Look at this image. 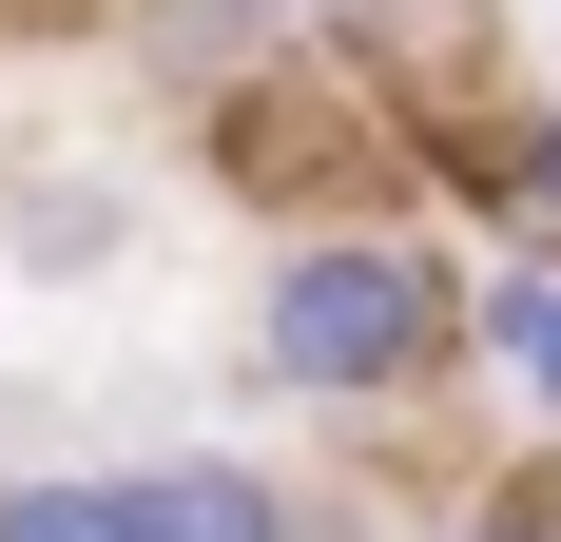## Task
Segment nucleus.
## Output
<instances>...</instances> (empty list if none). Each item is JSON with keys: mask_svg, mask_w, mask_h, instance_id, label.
Returning a JSON list of instances; mask_svg holds the SVG:
<instances>
[{"mask_svg": "<svg viewBox=\"0 0 561 542\" xmlns=\"http://www.w3.org/2000/svg\"><path fill=\"white\" fill-rule=\"evenodd\" d=\"M232 349H252V407L388 445L426 407H465V369H484V252L446 214H407V194L388 214H310V233H272Z\"/></svg>", "mask_w": 561, "mask_h": 542, "instance_id": "1", "label": "nucleus"}, {"mask_svg": "<svg viewBox=\"0 0 561 542\" xmlns=\"http://www.w3.org/2000/svg\"><path fill=\"white\" fill-rule=\"evenodd\" d=\"M116 523L136 542H330V504L290 485L272 445H136L116 465Z\"/></svg>", "mask_w": 561, "mask_h": 542, "instance_id": "2", "label": "nucleus"}, {"mask_svg": "<svg viewBox=\"0 0 561 542\" xmlns=\"http://www.w3.org/2000/svg\"><path fill=\"white\" fill-rule=\"evenodd\" d=\"M465 407H504L561 465V252H484V369H465Z\"/></svg>", "mask_w": 561, "mask_h": 542, "instance_id": "3", "label": "nucleus"}, {"mask_svg": "<svg viewBox=\"0 0 561 542\" xmlns=\"http://www.w3.org/2000/svg\"><path fill=\"white\" fill-rule=\"evenodd\" d=\"M116 252H136V194H116V174H20V194H0V271H39V291H98Z\"/></svg>", "mask_w": 561, "mask_h": 542, "instance_id": "4", "label": "nucleus"}, {"mask_svg": "<svg viewBox=\"0 0 561 542\" xmlns=\"http://www.w3.org/2000/svg\"><path fill=\"white\" fill-rule=\"evenodd\" d=\"M0 542H136L116 465H0Z\"/></svg>", "mask_w": 561, "mask_h": 542, "instance_id": "5", "label": "nucleus"}, {"mask_svg": "<svg viewBox=\"0 0 561 542\" xmlns=\"http://www.w3.org/2000/svg\"><path fill=\"white\" fill-rule=\"evenodd\" d=\"M426 542H561V465H484V485H446Z\"/></svg>", "mask_w": 561, "mask_h": 542, "instance_id": "6", "label": "nucleus"}, {"mask_svg": "<svg viewBox=\"0 0 561 542\" xmlns=\"http://www.w3.org/2000/svg\"><path fill=\"white\" fill-rule=\"evenodd\" d=\"M504 252H561V78L523 98V136H504Z\"/></svg>", "mask_w": 561, "mask_h": 542, "instance_id": "7", "label": "nucleus"}, {"mask_svg": "<svg viewBox=\"0 0 561 542\" xmlns=\"http://www.w3.org/2000/svg\"><path fill=\"white\" fill-rule=\"evenodd\" d=\"M446 0H290V39H348V58H407Z\"/></svg>", "mask_w": 561, "mask_h": 542, "instance_id": "8", "label": "nucleus"}, {"mask_svg": "<svg viewBox=\"0 0 561 542\" xmlns=\"http://www.w3.org/2000/svg\"><path fill=\"white\" fill-rule=\"evenodd\" d=\"M20 20H39V0H0V39H20Z\"/></svg>", "mask_w": 561, "mask_h": 542, "instance_id": "9", "label": "nucleus"}]
</instances>
